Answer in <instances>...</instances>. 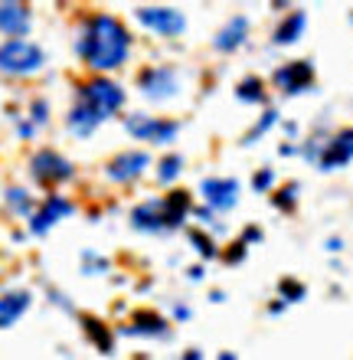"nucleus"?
<instances>
[{"label":"nucleus","mask_w":353,"mask_h":360,"mask_svg":"<svg viewBox=\"0 0 353 360\" xmlns=\"http://www.w3.org/2000/svg\"><path fill=\"white\" fill-rule=\"evenodd\" d=\"M79 59L95 72H115L131 56V33L118 17L112 13H92L79 33Z\"/></svg>","instance_id":"f257e3e1"},{"label":"nucleus","mask_w":353,"mask_h":360,"mask_svg":"<svg viewBox=\"0 0 353 360\" xmlns=\"http://www.w3.org/2000/svg\"><path fill=\"white\" fill-rule=\"evenodd\" d=\"M46 66V53L33 39H4L0 43V72L7 76H36Z\"/></svg>","instance_id":"f03ea898"},{"label":"nucleus","mask_w":353,"mask_h":360,"mask_svg":"<svg viewBox=\"0 0 353 360\" xmlns=\"http://www.w3.org/2000/svg\"><path fill=\"white\" fill-rule=\"evenodd\" d=\"M76 95H79V102L88 105L102 122L112 118L115 112H121V105H124V89L118 82H112L108 76H95V79H88V82H82L76 89Z\"/></svg>","instance_id":"7ed1b4c3"},{"label":"nucleus","mask_w":353,"mask_h":360,"mask_svg":"<svg viewBox=\"0 0 353 360\" xmlns=\"http://www.w3.org/2000/svg\"><path fill=\"white\" fill-rule=\"evenodd\" d=\"M72 174H76L72 161L62 158L59 151H53V148H43V151L29 158V177L36 180L39 187H59V184L72 180Z\"/></svg>","instance_id":"20e7f679"},{"label":"nucleus","mask_w":353,"mask_h":360,"mask_svg":"<svg viewBox=\"0 0 353 360\" xmlns=\"http://www.w3.org/2000/svg\"><path fill=\"white\" fill-rule=\"evenodd\" d=\"M124 128L131 138L138 141H151V144H171L177 138V122H164V118H151V115H128Z\"/></svg>","instance_id":"39448f33"},{"label":"nucleus","mask_w":353,"mask_h":360,"mask_svg":"<svg viewBox=\"0 0 353 360\" xmlns=\"http://www.w3.org/2000/svg\"><path fill=\"white\" fill-rule=\"evenodd\" d=\"M72 213H76L72 200L62 197V193H49V197L43 200V207L33 210V217H29V233H33V236H46L59 219L72 217Z\"/></svg>","instance_id":"423d86ee"},{"label":"nucleus","mask_w":353,"mask_h":360,"mask_svg":"<svg viewBox=\"0 0 353 360\" xmlns=\"http://www.w3.org/2000/svg\"><path fill=\"white\" fill-rule=\"evenodd\" d=\"M138 23L161 33V37H180L183 27H187L183 13L173 7H138Z\"/></svg>","instance_id":"0eeeda50"},{"label":"nucleus","mask_w":353,"mask_h":360,"mask_svg":"<svg viewBox=\"0 0 353 360\" xmlns=\"http://www.w3.org/2000/svg\"><path fill=\"white\" fill-rule=\"evenodd\" d=\"M147 167H151L147 151H121L105 164V174H108V180H115V184H131V180H138Z\"/></svg>","instance_id":"6e6552de"},{"label":"nucleus","mask_w":353,"mask_h":360,"mask_svg":"<svg viewBox=\"0 0 353 360\" xmlns=\"http://www.w3.org/2000/svg\"><path fill=\"white\" fill-rule=\"evenodd\" d=\"M29 27H33V10L27 4H17V0L0 4V33L7 39H27Z\"/></svg>","instance_id":"1a4fd4ad"},{"label":"nucleus","mask_w":353,"mask_h":360,"mask_svg":"<svg viewBox=\"0 0 353 360\" xmlns=\"http://www.w3.org/2000/svg\"><path fill=\"white\" fill-rule=\"evenodd\" d=\"M138 82H141V92L147 95V98H154V102H164V98L177 95V76H173V69H167V66L144 69Z\"/></svg>","instance_id":"9d476101"},{"label":"nucleus","mask_w":353,"mask_h":360,"mask_svg":"<svg viewBox=\"0 0 353 360\" xmlns=\"http://www.w3.org/2000/svg\"><path fill=\"white\" fill-rule=\"evenodd\" d=\"M200 193H203V200H206L213 210L226 213V210L236 207V200H239V184H236V180H226V177H210V180H203Z\"/></svg>","instance_id":"9b49d317"},{"label":"nucleus","mask_w":353,"mask_h":360,"mask_svg":"<svg viewBox=\"0 0 353 360\" xmlns=\"http://www.w3.org/2000/svg\"><path fill=\"white\" fill-rule=\"evenodd\" d=\"M29 304H33V295H29L27 288L0 295V331H4V328H13V324L29 311Z\"/></svg>","instance_id":"f8f14e48"},{"label":"nucleus","mask_w":353,"mask_h":360,"mask_svg":"<svg viewBox=\"0 0 353 360\" xmlns=\"http://www.w3.org/2000/svg\"><path fill=\"white\" fill-rule=\"evenodd\" d=\"M311 79H314V69H311V63L298 59V63H291V66L278 69V72H275V86H281L285 92H301V89L311 86Z\"/></svg>","instance_id":"ddd939ff"},{"label":"nucleus","mask_w":353,"mask_h":360,"mask_svg":"<svg viewBox=\"0 0 353 360\" xmlns=\"http://www.w3.org/2000/svg\"><path fill=\"white\" fill-rule=\"evenodd\" d=\"M131 226L134 229H147V233H161V229H167L161 200H147V203H141V207H134L131 210Z\"/></svg>","instance_id":"4468645a"},{"label":"nucleus","mask_w":353,"mask_h":360,"mask_svg":"<svg viewBox=\"0 0 353 360\" xmlns=\"http://www.w3.org/2000/svg\"><path fill=\"white\" fill-rule=\"evenodd\" d=\"M98 124H102V118H98V115L92 112L88 105H82V102H76L72 105V112L66 115V128L76 134V138H88V134H95Z\"/></svg>","instance_id":"2eb2a0df"},{"label":"nucleus","mask_w":353,"mask_h":360,"mask_svg":"<svg viewBox=\"0 0 353 360\" xmlns=\"http://www.w3.org/2000/svg\"><path fill=\"white\" fill-rule=\"evenodd\" d=\"M350 158H353V128H347V131H340L334 141H331L327 154L321 158V167H324V171H334V167L347 164Z\"/></svg>","instance_id":"dca6fc26"},{"label":"nucleus","mask_w":353,"mask_h":360,"mask_svg":"<svg viewBox=\"0 0 353 360\" xmlns=\"http://www.w3.org/2000/svg\"><path fill=\"white\" fill-rule=\"evenodd\" d=\"M82 331L88 334V341L95 344L102 354H112V347H115V334H112V328H108L105 321H98V318H92V314H82Z\"/></svg>","instance_id":"f3484780"},{"label":"nucleus","mask_w":353,"mask_h":360,"mask_svg":"<svg viewBox=\"0 0 353 360\" xmlns=\"http://www.w3.org/2000/svg\"><path fill=\"white\" fill-rule=\"evenodd\" d=\"M246 33H248V20L246 17H232L229 23L220 30V37H216V49L232 53V49H239L242 43H246Z\"/></svg>","instance_id":"a211bd4d"},{"label":"nucleus","mask_w":353,"mask_h":360,"mask_svg":"<svg viewBox=\"0 0 353 360\" xmlns=\"http://www.w3.org/2000/svg\"><path fill=\"white\" fill-rule=\"evenodd\" d=\"M124 334H167V324H164V318H157L154 311H138L134 321L124 328Z\"/></svg>","instance_id":"6ab92c4d"},{"label":"nucleus","mask_w":353,"mask_h":360,"mask_svg":"<svg viewBox=\"0 0 353 360\" xmlns=\"http://www.w3.org/2000/svg\"><path fill=\"white\" fill-rule=\"evenodd\" d=\"M305 23H307V17L301 10H295V13L275 30V43H281V46H285V43H295V39L305 33Z\"/></svg>","instance_id":"aec40b11"},{"label":"nucleus","mask_w":353,"mask_h":360,"mask_svg":"<svg viewBox=\"0 0 353 360\" xmlns=\"http://www.w3.org/2000/svg\"><path fill=\"white\" fill-rule=\"evenodd\" d=\"M7 207L17 213V217H33V197H29L23 187H10L7 190Z\"/></svg>","instance_id":"412c9836"},{"label":"nucleus","mask_w":353,"mask_h":360,"mask_svg":"<svg viewBox=\"0 0 353 360\" xmlns=\"http://www.w3.org/2000/svg\"><path fill=\"white\" fill-rule=\"evenodd\" d=\"M180 164H183V161L177 158V154L164 158V161H161V171H157V180H161V184H171V180L180 174Z\"/></svg>","instance_id":"4be33fe9"},{"label":"nucleus","mask_w":353,"mask_h":360,"mask_svg":"<svg viewBox=\"0 0 353 360\" xmlns=\"http://www.w3.org/2000/svg\"><path fill=\"white\" fill-rule=\"evenodd\" d=\"M239 98H252V102H262V98H265V92H262V82H258V79H246V82H242V86H239Z\"/></svg>","instance_id":"5701e85b"},{"label":"nucleus","mask_w":353,"mask_h":360,"mask_svg":"<svg viewBox=\"0 0 353 360\" xmlns=\"http://www.w3.org/2000/svg\"><path fill=\"white\" fill-rule=\"evenodd\" d=\"M29 122L36 124V128H39V124H46V122H49V105L43 102V98H36V102L29 105Z\"/></svg>","instance_id":"b1692460"},{"label":"nucleus","mask_w":353,"mask_h":360,"mask_svg":"<svg viewBox=\"0 0 353 360\" xmlns=\"http://www.w3.org/2000/svg\"><path fill=\"white\" fill-rule=\"evenodd\" d=\"M82 266H86L88 275H102L108 269V262L102 256H92V252H86V256H82Z\"/></svg>","instance_id":"393cba45"},{"label":"nucleus","mask_w":353,"mask_h":360,"mask_svg":"<svg viewBox=\"0 0 353 360\" xmlns=\"http://www.w3.org/2000/svg\"><path fill=\"white\" fill-rule=\"evenodd\" d=\"M281 295H288V302H298V298H305V288L298 282H291V278H285L281 282Z\"/></svg>","instance_id":"a878e982"},{"label":"nucleus","mask_w":353,"mask_h":360,"mask_svg":"<svg viewBox=\"0 0 353 360\" xmlns=\"http://www.w3.org/2000/svg\"><path fill=\"white\" fill-rule=\"evenodd\" d=\"M295 184H291V187H285V190H281V193H278V197H275V207H281V210H291V207H295Z\"/></svg>","instance_id":"bb28decb"},{"label":"nucleus","mask_w":353,"mask_h":360,"mask_svg":"<svg viewBox=\"0 0 353 360\" xmlns=\"http://www.w3.org/2000/svg\"><path fill=\"white\" fill-rule=\"evenodd\" d=\"M193 243H197V249H203V256H216V249H213V243L206 236H200V233H193Z\"/></svg>","instance_id":"cd10ccee"},{"label":"nucleus","mask_w":353,"mask_h":360,"mask_svg":"<svg viewBox=\"0 0 353 360\" xmlns=\"http://www.w3.org/2000/svg\"><path fill=\"white\" fill-rule=\"evenodd\" d=\"M272 122H275V112H265V118L258 122V128H255V131H252V134H248V138H258V134L265 131V128H268V124H272Z\"/></svg>","instance_id":"c85d7f7f"},{"label":"nucleus","mask_w":353,"mask_h":360,"mask_svg":"<svg viewBox=\"0 0 353 360\" xmlns=\"http://www.w3.org/2000/svg\"><path fill=\"white\" fill-rule=\"evenodd\" d=\"M17 128H20V138H33V134H36V124L33 122H20Z\"/></svg>","instance_id":"c756f323"},{"label":"nucleus","mask_w":353,"mask_h":360,"mask_svg":"<svg viewBox=\"0 0 353 360\" xmlns=\"http://www.w3.org/2000/svg\"><path fill=\"white\" fill-rule=\"evenodd\" d=\"M268 184H272V171H262V174L255 177V190H265Z\"/></svg>","instance_id":"7c9ffc66"},{"label":"nucleus","mask_w":353,"mask_h":360,"mask_svg":"<svg viewBox=\"0 0 353 360\" xmlns=\"http://www.w3.org/2000/svg\"><path fill=\"white\" fill-rule=\"evenodd\" d=\"M183 360H203V354H200V351H193V354H187Z\"/></svg>","instance_id":"2f4dec72"},{"label":"nucleus","mask_w":353,"mask_h":360,"mask_svg":"<svg viewBox=\"0 0 353 360\" xmlns=\"http://www.w3.org/2000/svg\"><path fill=\"white\" fill-rule=\"evenodd\" d=\"M220 360H236V357H232V354H222V357Z\"/></svg>","instance_id":"473e14b6"}]
</instances>
